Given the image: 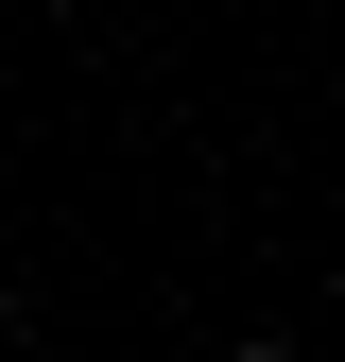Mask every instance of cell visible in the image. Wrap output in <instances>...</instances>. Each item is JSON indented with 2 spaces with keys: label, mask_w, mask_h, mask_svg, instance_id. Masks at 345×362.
<instances>
[{
  "label": "cell",
  "mask_w": 345,
  "mask_h": 362,
  "mask_svg": "<svg viewBox=\"0 0 345 362\" xmlns=\"http://www.w3.org/2000/svg\"><path fill=\"white\" fill-rule=\"evenodd\" d=\"M225 362H293V345H225Z\"/></svg>",
  "instance_id": "6da1fadb"
}]
</instances>
